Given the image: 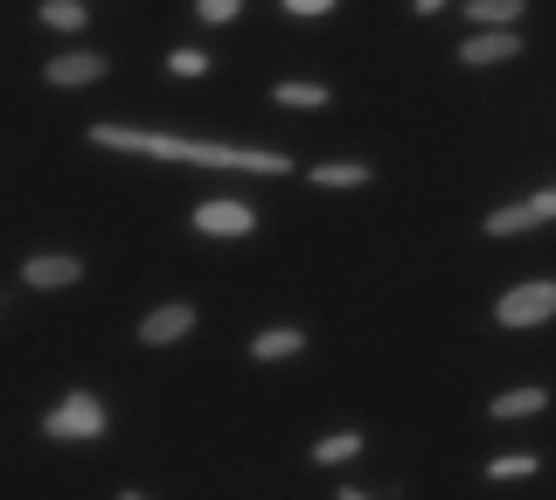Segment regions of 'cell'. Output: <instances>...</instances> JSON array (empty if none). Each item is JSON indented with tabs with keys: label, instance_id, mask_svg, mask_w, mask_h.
Listing matches in <instances>:
<instances>
[{
	"label": "cell",
	"instance_id": "6da1fadb",
	"mask_svg": "<svg viewBox=\"0 0 556 500\" xmlns=\"http://www.w3.org/2000/svg\"><path fill=\"white\" fill-rule=\"evenodd\" d=\"M104 431H112V418H104V403L91 389H70L63 403L42 418V438H77L84 445V438H104Z\"/></svg>",
	"mask_w": 556,
	"mask_h": 500
},
{
	"label": "cell",
	"instance_id": "7a4b0ae2",
	"mask_svg": "<svg viewBox=\"0 0 556 500\" xmlns=\"http://www.w3.org/2000/svg\"><path fill=\"white\" fill-rule=\"evenodd\" d=\"M494 320L501 326H543V320H556V279H529V285L501 292Z\"/></svg>",
	"mask_w": 556,
	"mask_h": 500
},
{
	"label": "cell",
	"instance_id": "3957f363",
	"mask_svg": "<svg viewBox=\"0 0 556 500\" xmlns=\"http://www.w3.org/2000/svg\"><path fill=\"white\" fill-rule=\"evenodd\" d=\"M195 230L202 236H251L257 230V209H251V202H237V195H208L202 209H195Z\"/></svg>",
	"mask_w": 556,
	"mask_h": 500
},
{
	"label": "cell",
	"instance_id": "277c9868",
	"mask_svg": "<svg viewBox=\"0 0 556 500\" xmlns=\"http://www.w3.org/2000/svg\"><path fill=\"white\" fill-rule=\"evenodd\" d=\"M22 279H28V285H42V292L77 285V279H84V257H70V251H42V257H28V265H22Z\"/></svg>",
	"mask_w": 556,
	"mask_h": 500
},
{
	"label": "cell",
	"instance_id": "5b68a950",
	"mask_svg": "<svg viewBox=\"0 0 556 500\" xmlns=\"http://www.w3.org/2000/svg\"><path fill=\"white\" fill-rule=\"evenodd\" d=\"M508 56H521L515 28H480V36L459 42V63H473V70H480V63H508Z\"/></svg>",
	"mask_w": 556,
	"mask_h": 500
},
{
	"label": "cell",
	"instance_id": "8992f818",
	"mask_svg": "<svg viewBox=\"0 0 556 500\" xmlns=\"http://www.w3.org/2000/svg\"><path fill=\"white\" fill-rule=\"evenodd\" d=\"M188 326H195V306L174 299V306H153V313L139 320V341H147V348H167V341H181Z\"/></svg>",
	"mask_w": 556,
	"mask_h": 500
},
{
	"label": "cell",
	"instance_id": "52a82bcc",
	"mask_svg": "<svg viewBox=\"0 0 556 500\" xmlns=\"http://www.w3.org/2000/svg\"><path fill=\"white\" fill-rule=\"evenodd\" d=\"M98 77H104L98 49H70V56L49 63V84H56V91H84V84H98Z\"/></svg>",
	"mask_w": 556,
	"mask_h": 500
},
{
	"label": "cell",
	"instance_id": "ba28073f",
	"mask_svg": "<svg viewBox=\"0 0 556 500\" xmlns=\"http://www.w3.org/2000/svg\"><path fill=\"white\" fill-rule=\"evenodd\" d=\"M543 403H549V396L535 389V383H529V389H501L486 418H501V424H521V418H543Z\"/></svg>",
	"mask_w": 556,
	"mask_h": 500
},
{
	"label": "cell",
	"instance_id": "9c48e42d",
	"mask_svg": "<svg viewBox=\"0 0 556 500\" xmlns=\"http://www.w3.org/2000/svg\"><path fill=\"white\" fill-rule=\"evenodd\" d=\"M300 348H306L300 326H271V334L251 341V361H286V355H300Z\"/></svg>",
	"mask_w": 556,
	"mask_h": 500
},
{
	"label": "cell",
	"instance_id": "30bf717a",
	"mask_svg": "<svg viewBox=\"0 0 556 500\" xmlns=\"http://www.w3.org/2000/svg\"><path fill=\"white\" fill-rule=\"evenodd\" d=\"M521 8H529V0H473V8H466V22H473V28H515Z\"/></svg>",
	"mask_w": 556,
	"mask_h": 500
},
{
	"label": "cell",
	"instance_id": "8fae6325",
	"mask_svg": "<svg viewBox=\"0 0 556 500\" xmlns=\"http://www.w3.org/2000/svg\"><path fill=\"white\" fill-rule=\"evenodd\" d=\"M271 98H278V105H292V112H320L334 91H327V84H271Z\"/></svg>",
	"mask_w": 556,
	"mask_h": 500
},
{
	"label": "cell",
	"instance_id": "7c38bea8",
	"mask_svg": "<svg viewBox=\"0 0 556 500\" xmlns=\"http://www.w3.org/2000/svg\"><path fill=\"white\" fill-rule=\"evenodd\" d=\"M84 22H91L84 0H42V28H56V36H77Z\"/></svg>",
	"mask_w": 556,
	"mask_h": 500
},
{
	"label": "cell",
	"instance_id": "4fadbf2b",
	"mask_svg": "<svg viewBox=\"0 0 556 500\" xmlns=\"http://www.w3.org/2000/svg\"><path fill=\"white\" fill-rule=\"evenodd\" d=\"M369 181V167H355V161H320L313 167V188H362Z\"/></svg>",
	"mask_w": 556,
	"mask_h": 500
},
{
	"label": "cell",
	"instance_id": "5bb4252c",
	"mask_svg": "<svg viewBox=\"0 0 556 500\" xmlns=\"http://www.w3.org/2000/svg\"><path fill=\"white\" fill-rule=\"evenodd\" d=\"M521 230H535V209H529V202H508V209L486 216V236H521Z\"/></svg>",
	"mask_w": 556,
	"mask_h": 500
},
{
	"label": "cell",
	"instance_id": "9a60e30c",
	"mask_svg": "<svg viewBox=\"0 0 556 500\" xmlns=\"http://www.w3.org/2000/svg\"><path fill=\"white\" fill-rule=\"evenodd\" d=\"M355 452H362V438H355V431H334V438H320V445H313V459H320V465H348Z\"/></svg>",
	"mask_w": 556,
	"mask_h": 500
},
{
	"label": "cell",
	"instance_id": "2e32d148",
	"mask_svg": "<svg viewBox=\"0 0 556 500\" xmlns=\"http://www.w3.org/2000/svg\"><path fill=\"white\" fill-rule=\"evenodd\" d=\"M529 473H535V459H529V452H508V459L486 465V479H529Z\"/></svg>",
	"mask_w": 556,
	"mask_h": 500
},
{
	"label": "cell",
	"instance_id": "e0dca14e",
	"mask_svg": "<svg viewBox=\"0 0 556 500\" xmlns=\"http://www.w3.org/2000/svg\"><path fill=\"white\" fill-rule=\"evenodd\" d=\"M195 14H202L208 28H223V22H237V14H243V0H195Z\"/></svg>",
	"mask_w": 556,
	"mask_h": 500
},
{
	"label": "cell",
	"instance_id": "ac0fdd59",
	"mask_svg": "<svg viewBox=\"0 0 556 500\" xmlns=\"http://www.w3.org/2000/svg\"><path fill=\"white\" fill-rule=\"evenodd\" d=\"M167 70H174V77H208V56H202V49H174Z\"/></svg>",
	"mask_w": 556,
	"mask_h": 500
},
{
	"label": "cell",
	"instance_id": "d6986e66",
	"mask_svg": "<svg viewBox=\"0 0 556 500\" xmlns=\"http://www.w3.org/2000/svg\"><path fill=\"white\" fill-rule=\"evenodd\" d=\"M286 14H300V22H313V14H334V0H278Z\"/></svg>",
	"mask_w": 556,
	"mask_h": 500
},
{
	"label": "cell",
	"instance_id": "ffe728a7",
	"mask_svg": "<svg viewBox=\"0 0 556 500\" xmlns=\"http://www.w3.org/2000/svg\"><path fill=\"white\" fill-rule=\"evenodd\" d=\"M529 209H535V222H556V188L549 195H529Z\"/></svg>",
	"mask_w": 556,
	"mask_h": 500
},
{
	"label": "cell",
	"instance_id": "44dd1931",
	"mask_svg": "<svg viewBox=\"0 0 556 500\" xmlns=\"http://www.w3.org/2000/svg\"><path fill=\"white\" fill-rule=\"evenodd\" d=\"M445 8V0H417V14H439Z\"/></svg>",
	"mask_w": 556,
	"mask_h": 500
},
{
	"label": "cell",
	"instance_id": "7402d4cb",
	"mask_svg": "<svg viewBox=\"0 0 556 500\" xmlns=\"http://www.w3.org/2000/svg\"><path fill=\"white\" fill-rule=\"evenodd\" d=\"M341 500H369V493H362V487H341Z\"/></svg>",
	"mask_w": 556,
	"mask_h": 500
},
{
	"label": "cell",
	"instance_id": "603a6c76",
	"mask_svg": "<svg viewBox=\"0 0 556 500\" xmlns=\"http://www.w3.org/2000/svg\"><path fill=\"white\" fill-rule=\"evenodd\" d=\"M118 500H147V493H118Z\"/></svg>",
	"mask_w": 556,
	"mask_h": 500
}]
</instances>
